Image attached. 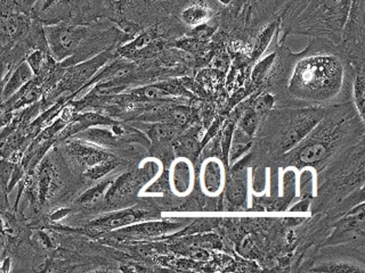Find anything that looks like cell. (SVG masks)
<instances>
[{"mask_svg": "<svg viewBox=\"0 0 365 273\" xmlns=\"http://www.w3.org/2000/svg\"><path fill=\"white\" fill-rule=\"evenodd\" d=\"M351 4V0H309L299 14L279 31L283 39L294 34L340 45Z\"/></svg>", "mask_w": 365, "mask_h": 273, "instance_id": "8992f818", "label": "cell"}, {"mask_svg": "<svg viewBox=\"0 0 365 273\" xmlns=\"http://www.w3.org/2000/svg\"><path fill=\"white\" fill-rule=\"evenodd\" d=\"M279 18L277 17L260 28L255 38L254 47H252L250 55L251 60H258L264 55L268 46L271 45L274 34L279 30Z\"/></svg>", "mask_w": 365, "mask_h": 273, "instance_id": "44dd1931", "label": "cell"}, {"mask_svg": "<svg viewBox=\"0 0 365 273\" xmlns=\"http://www.w3.org/2000/svg\"><path fill=\"white\" fill-rule=\"evenodd\" d=\"M348 122L349 119L346 115L329 119L325 114L305 139L284 154L287 156L283 159V164L294 165L299 168L304 166L322 168L336 149L344 146L345 136L351 134Z\"/></svg>", "mask_w": 365, "mask_h": 273, "instance_id": "52a82bcc", "label": "cell"}, {"mask_svg": "<svg viewBox=\"0 0 365 273\" xmlns=\"http://www.w3.org/2000/svg\"><path fill=\"white\" fill-rule=\"evenodd\" d=\"M158 172V164L148 162L143 166H131L114 176L111 185L108 186L104 196V212L129 208L136 204L138 193L148 181L153 179Z\"/></svg>", "mask_w": 365, "mask_h": 273, "instance_id": "9c48e42d", "label": "cell"}, {"mask_svg": "<svg viewBox=\"0 0 365 273\" xmlns=\"http://www.w3.org/2000/svg\"><path fill=\"white\" fill-rule=\"evenodd\" d=\"M311 271L317 272H364L362 263L355 261H345V259H329L322 262L317 267H312Z\"/></svg>", "mask_w": 365, "mask_h": 273, "instance_id": "7402d4cb", "label": "cell"}, {"mask_svg": "<svg viewBox=\"0 0 365 273\" xmlns=\"http://www.w3.org/2000/svg\"><path fill=\"white\" fill-rule=\"evenodd\" d=\"M118 47L106 49L97 56L89 58L85 62L78 63L74 65L68 66L64 70L62 77L57 83L54 90L43 100V106L48 109L51 106L60 100H77L88 91V83L96 75L101 68L115 58Z\"/></svg>", "mask_w": 365, "mask_h": 273, "instance_id": "ba28073f", "label": "cell"}, {"mask_svg": "<svg viewBox=\"0 0 365 273\" xmlns=\"http://www.w3.org/2000/svg\"><path fill=\"white\" fill-rule=\"evenodd\" d=\"M247 170L235 166L230 176H226L225 189L227 199L232 204L241 205L247 198Z\"/></svg>", "mask_w": 365, "mask_h": 273, "instance_id": "d6986e66", "label": "cell"}, {"mask_svg": "<svg viewBox=\"0 0 365 273\" xmlns=\"http://www.w3.org/2000/svg\"><path fill=\"white\" fill-rule=\"evenodd\" d=\"M31 16L43 26L62 22L87 24L102 18L88 0H39Z\"/></svg>", "mask_w": 365, "mask_h": 273, "instance_id": "8fae6325", "label": "cell"}, {"mask_svg": "<svg viewBox=\"0 0 365 273\" xmlns=\"http://www.w3.org/2000/svg\"><path fill=\"white\" fill-rule=\"evenodd\" d=\"M351 240H364V202L336 222L334 231L325 245L346 244Z\"/></svg>", "mask_w": 365, "mask_h": 273, "instance_id": "5bb4252c", "label": "cell"}, {"mask_svg": "<svg viewBox=\"0 0 365 273\" xmlns=\"http://www.w3.org/2000/svg\"><path fill=\"white\" fill-rule=\"evenodd\" d=\"M168 183L178 196H186L191 193L194 185L193 166L187 159H178L171 165Z\"/></svg>", "mask_w": 365, "mask_h": 273, "instance_id": "ac0fdd59", "label": "cell"}, {"mask_svg": "<svg viewBox=\"0 0 365 273\" xmlns=\"http://www.w3.org/2000/svg\"><path fill=\"white\" fill-rule=\"evenodd\" d=\"M148 3L153 6L154 9L163 15V16H174L175 11L178 6L182 4V0H148Z\"/></svg>", "mask_w": 365, "mask_h": 273, "instance_id": "484cf974", "label": "cell"}, {"mask_svg": "<svg viewBox=\"0 0 365 273\" xmlns=\"http://www.w3.org/2000/svg\"><path fill=\"white\" fill-rule=\"evenodd\" d=\"M353 64L341 46L312 38L300 53L279 49L266 79L294 102L309 107L336 104L351 94Z\"/></svg>", "mask_w": 365, "mask_h": 273, "instance_id": "6da1fadb", "label": "cell"}, {"mask_svg": "<svg viewBox=\"0 0 365 273\" xmlns=\"http://www.w3.org/2000/svg\"><path fill=\"white\" fill-rule=\"evenodd\" d=\"M325 114L323 107L269 111L260 122L258 144L271 155H284L305 139Z\"/></svg>", "mask_w": 365, "mask_h": 273, "instance_id": "277c9868", "label": "cell"}, {"mask_svg": "<svg viewBox=\"0 0 365 273\" xmlns=\"http://www.w3.org/2000/svg\"><path fill=\"white\" fill-rule=\"evenodd\" d=\"M288 0H247L248 22L252 28H262L268 22L279 17Z\"/></svg>", "mask_w": 365, "mask_h": 273, "instance_id": "e0dca14e", "label": "cell"}, {"mask_svg": "<svg viewBox=\"0 0 365 273\" xmlns=\"http://www.w3.org/2000/svg\"><path fill=\"white\" fill-rule=\"evenodd\" d=\"M129 0H106L104 3V18L112 21L119 14V11L123 9V6L128 3Z\"/></svg>", "mask_w": 365, "mask_h": 273, "instance_id": "4316f807", "label": "cell"}, {"mask_svg": "<svg viewBox=\"0 0 365 273\" xmlns=\"http://www.w3.org/2000/svg\"><path fill=\"white\" fill-rule=\"evenodd\" d=\"M158 218L159 212L151 203L140 200L129 208L110 210L95 216L77 229L86 236L95 239L120 228L135 225L138 222L158 220Z\"/></svg>", "mask_w": 365, "mask_h": 273, "instance_id": "30bf717a", "label": "cell"}, {"mask_svg": "<svg viewBox=\"0 0 365 273\" xmlns=\"http://www.w3.org/2000/svg\"><path fill=\"white\" fill-rule=\"evenodd\" d=\"M6 51L7 49L0 48V130L11 121V115H13L4 109L3 102H1V90H3L6 81L9 79V74L13 71V68L9 66V63H6L7 62L5 58Z\"/></svg>", "mask_w": 365, "mask_h": 273, "instance_id": "cb8c5ba5", "label": "cell"}, {"mask_svg": "<svg viewBox=\"0 0 365 273\" xmlns=\"http://www.w3.org/2000/svg\"><path fill=\"white\" fill-rule=\"evenodd\" d=\"M54 147L60 151L72 173L87 188L106 176L134 166L108 149L76 136L60 140Z\"/></svg>", "mask_w": 365, "mask_h": 273, "instance_id": "5b68a950", "label": "cell"}, {"mask_svg": "<svg viewBox=\"0 0 365 273\" xmlns=\"http://www.w3.org/2000/svg\"><path fill=\"white\" fill-rule=\"evenodd\" d=\"M43 32L51 56L63 68L85 62L133 39L108 18L87 24L62 22L43 26Z\"/></svg>", "mask_w": 365, "mask_h": 273, "instance_id": "3957f363", "label": "cell"}, {"mask_svg": "<svg viewBox=\"0 0 365 273\" xmlns=\"http://www.w3.org/2000/svg\"><path fill=\"white\" fill-rule=\"evenodd\" d=\"M34 77V72L29 66L28 63L26 60L21 62L9 74V79L4 85L3 90H1V102H6L13 95L16 94L17 91L20 90L23 85L29 82Z\"/></svg>", "mask_w": 365, "mask_h": 273, "instance_id": "ffe728a7", "label": "cell"}, {"mask_svg": "<svg viewBox=\"0 0 365 273\" xmlns=\"http://www.w3.org/2000/svg\"><path fill=\"white\" fill-rule=\"evenodd\" d=\"M87 189L72 173L60 151L53 147L24 176L9 196L11 208L30 229L51 223L49 216L66 208Z\"/></svg>", "mask_w": 365, "mask_h": 273, "instance_id": "7a4b0ae2", "label": "cell"}, {"mask_svg": "<svg viewBox=\"0 0 365 273\" xmlns=\"http://www.w3.org/2000/svg\"><path fill=\"white\" fill-rule=\"evenodd\" d=\"M226 168L222 159L212 156L203 161L200 170V186L208 196H218L225 189Z\"/></svg>", "mask_w": 365, "mask_h": 273, "instance_id": "2e32d148", "label": "cell"}, {"mask_svg": "<svg viewBox=\"0 0 365 273\" xmlns=\"http://www.w3.org/2000/svg\"><path fill=\"white\" fill-rule=\"evenodd\" d=\"M353 83H351V94L355 100V106L359 117L364 121V102H365V77L364 65L354 66Z\"/></svg>", "mask_w": 365, "mask_h": 273, "instance_id": "603a6c76", "label": "cell"}, {"mask_svg": "<svg viewBox=\"0 0 365 273\" xmlns=\"http://www.w3.org/2000/svg\"><path fill=\"white\" fill-rule=\"evenodd\" d=\"M365 0H351L341 46L353 66L364 65Z\"/></svg>", "mask_w": 365, "mask_h": 273, "instance_id": "7c38bea8", "label": "cell"}, {"mask_svg": "<svg viewBox=\"0 0 365 273\" xmlns=\"http://www.w3.org/2000/svg\"><path fill=\"white\" fill-rule=\"evenodd\" d=\"M308 1L309 0H288V3L285 4L282 11H279V30H282L288 26L289 23L294 20V17L299 14L304 7L307 5Z\"/></svg>", "mask_w": 365, "mask_h": 273, "instance_id": "d4e9b609", "label": "cell"}, {"mask_svg": "<svg viewBox=\"0 0 365 273\" xmlns=\"http://www.w3.org/2000/svg\"><path fill=\"white\" fill-rule=\"evenodd\" d=\"M38 3H39V0H20L21 11L31 16L32 11Z\"/></svg>", "mask_w": 365, "mask_h": 273, "instance_id": "83f0119b", "label": "cell"}, {"mask_svg": "<svg viewBox=\"0 0 365 273\" xmlns=\"http://www.w3.org/2000/svg\"><path fill=\"white\" fill-rule=\"evenodd\" d=\"M34 17L24 13L0 16V48L9 49L28 36Z\"/></svg>", "mask_w": 365, "mask_h": 273, "instance_id": "9a60e30c", "label": "cell"}, {"mask_svg": "<svg viewBox=\"0 0 365 273\" xmlns=\"http://www.w3.org/2000/svg\"><path fill=\"white\" fill-rule=\"evenodd\" d=\"M222 9L217 0H182L174 16L185 28H197L205 26Z\"/></svg>", "mask_w": 365, "mask_h": 273, "instance_id": "4fadbf2b", "label": "cell"}]
</instances>
